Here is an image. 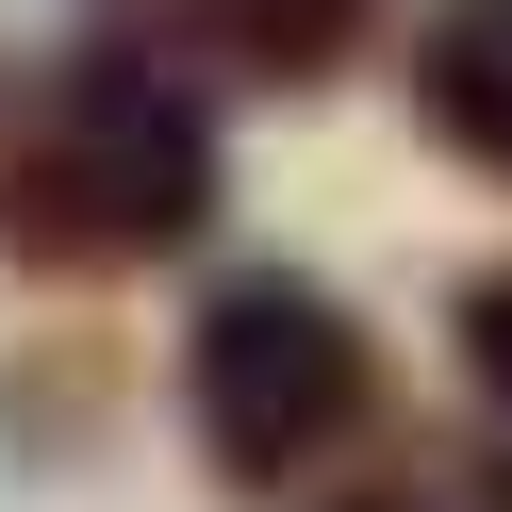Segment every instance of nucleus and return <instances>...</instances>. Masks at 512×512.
I'll return each instance as SVG.
<instances>
[{
	"label": "nucleus",
	"instance_id": "f257e3e1",
	"mask_svg": "<svg viewBox=\"0 0 512 512\" xmlns=\"http://www.w3.org/2000/svg\"><path fill=\"white\" fill-rule=\"evenodd\" d=\"M215 232V116L149 50H67L0 83V248L50 281H116Z\"/></svg>",
	"mask_w": 512,
	"mask_h": 512
},
{
	"label": "nucleus",
	"instance_id": "423d86ee",
	"mask_svg": "<svg viewBox=\"0 0 512 512\" xmlns=\"http://www.w3.org/2000/svg\"><path fill=\"white\" fill-rule=\"evenodd\" d=\"M446 512H512V446L496 463H446Z\"/></svg>",
	"mask_w": 512,
	"mask_h": 512
},
{
	"label": "nucleus",
	"instance_id": "20e7f679",
	"mask_svg": "<svg viewBox=\"0 0 512 512\" xmlns=\"http://www.w3.org/2000/svg\"><path fill=\"white\" fill-rule=\"evenodd\" d=\"M199 34H215V67H248V83H331L347 50L380 34V0H199Z\"/></svg>",
	"mask_w": 512,
	"mask_h": 512
},
{
	"label": "nucleus",
	"instance_id": "0eeeda50",
	"mask_svg": "<svg viewBox=\"0 0 512 512\" xmlns=\"http://www.w3.org/2000/svg\"><path fill=\"white\" fill-rule=\"evenodd\" d=\"M331 512H446V479H364V496H331Z\"/></svg>",
	"mask_w": 512,
	"mask_h": 512
},
{
	"label": "nucleus",
	"instance_id": "39448f33",
	"mask_svg": "<svg viewBox=\"0 0 512 512\" xmlns=\"http://www.w3.org/2000/svg\"><path fill=\"white\" fill-rule=\"evenodd\" d=\"M463 380L512 413V265H479V281H463Z\"/></svg>",
	"mask_w": 512,
	"mask_h": 512
},
{
	"label": "nucleus",
	"instance_id": "7ed1b4c3",
	"mask_svg": "<svg viewBox=\"0 0 512 512\" xmlns=\"http://www.w3.org/2000/svg\"><path fill=\"white\" fill-rule=\"evenodd\" d=\"M413 116L479 182H512V0H446L430 34H413Z\"/></svg>",
	"mask_w": 512,
	"mask_h": 512
},
{
	"label": "nucleus",
	"instance_id": "f03ea898",
	"mask_svg": "<svg viewBox=\"0 0 512 512\" xmlns=\"http://www.w3.org/2000/svg\"><path fill=\"white\" fill-rule=\"evenodd\" d=\"M182 413H199V463L232 496H298L314 463H347L380 413V347L347 298H314L298 265H248L199 298L182 331Z\"/></svg>",
	"mask_w": 512,
	"mask_h": 512
}]
</instances>
